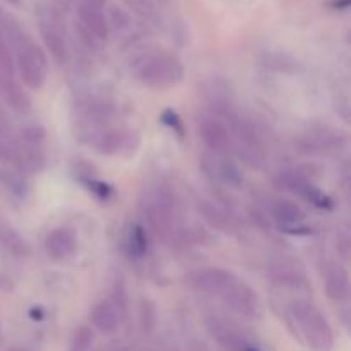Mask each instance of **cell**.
Here are the masks:
<instances>
[{"mask_svg":"<svg viewBox=\"0 0 351 351\" xmlns=\"http://www.w3.org/2000/svg\"><path fill=\"white\" fill-rule=\"evenodd\" d=\"M290 317L300 328L305 343L314 351H332L335 348V331L311 300H295L290 304Z\"/></svg>","mask_w":351,"mask_h":351,"instance_id":"cell-1","label":"cell"},{"mask_svg":"<svg viewBox=\"0 0 351 351\" xmlns=\"http://www.w3.org/2000/svg\"><path fill=\"white\" fill-rule=\"evenodd\" d=\"M0 95L3 96L7 105L17 113L31 112V96L23 88L19 81L14 77V74L0 72Z\"/></svg>","mask_w":351,"mask_h":351,"instance_id":"cell-16","label":"cell"},{"mask_svg":"<svg viewBox=\"0 0 351 351\" xmlns=\"http://www.w3.org/2000/svg\"><path fill=\"white\" fill-rule=\"evenodd\" d=\"M158 326V307L151 298H143L139 302V328L141 332L151 336Z\"/></svg>","mask_w":351,"mask_h":351,"instance_id":"cell-23","label":"cell"},{"mask_svg":"<svg viewBox=\"0 0 351 351\" xmlns=\"http://www.w3.org/2000/svg\"><path fill=\"white\" fill-rule=\"evenodd\" d=\"M77 16H79V24H81L84 29H88L96 40L98 41L108 40L110 31L112 29H110L105 9H98V7L77 3Z\"/></svg>","mask_w":351,"mask_h":351,"instance_id":"cell-17","label":"cell"},{"mask_svg":"<svg viewBox=\"0 0 351 351\" xmlns=\"http://www.w3.org/2000/svg\"><path fill=\"white\" fill-rule=\"evenodd\" d=\"M136 136L137 134L132 132V130L106 129L95 141V151L101 154V156H115V154H120L125 149H129L130 146H137V143H132Z\"/></svg>","mask_w":351,"mask_h":351,"instance_id":"cell-15","label":"cell"},{"mask_svg":"<svg viewBox=\"0 0 351 351\" xmlns=\"http://www.w3.org/2000/svg\"><path fill=\"white\" fill-rule=\"evenodd\" d=\"M199 95L206 99L208 106L218 105V103L232 101L233 89L230 81L215 75V77H208L206 81H202V84H199Z\"/></svg>","mask_w":351,"mask_h":351,"instance_id":"cell-21","label":"cell"},{"mask_svg":"<svg viewBox=\"0 0 351 351\" xmlns=\"http://www.w3.org/2000/svg\"><path fill=\"white\" fill-rule=\"evenodd\" d=\"M141 82L146 88L156 89V91H167L180 84L185 75L184 64L180 58L171 53H158L147 58L141 65L139 72Z\"/></svg>","mask_w":351,"mask_h":351,"instance_id":"cell-2","label":"cell"},{"mask_svg":"<svg viewBox=\"0 0 351 351\" xmlns=\"http://www.w3.org/2000/svg\"><path fill=\"white\" fill-rule=\"evenodd\" d=\"M81 184L84 185V187L88 189L89 192H93V194H95L96 197H98L99 201H103V202L110 201V197H112V195H113V187H112V185H108V184H105V182L98 180V178H96V177L86 178V180H82Z\"/></svg>","mask_w":351,"mask_h":351,"instance_id":"cell-29","label":"cell"},{"mask_svg":"<svg viewBox=\"0 0 351 351\" xmlns=\"http://www.w3.org/2000/svg\"><path fill=\"white\" fill-rule=\"evenodd\" d=\"M12 53L14 65H16V71L24 88L31 89V91H40L43 88L48 72L47 53L33 40L17 47L16 50H12Z\"/></svg>","mask_w":351,"mask_h":351,"instance_id":"cell-3","label":"cell"},{"mask_svg":"<svg viewBox=\"0 0 351 351\" xmlns=\"http://www.w3.org/2000/svg\"><path fill=\"white\" fill-rule=\"evenodd\" d=\"M95 341V335L89 326H79L71 338V351H89Z\"/></svg>","mask_w":351,"mask_h":351,"instance_id":"cell-27","label":"cell"},{"mask_svg":"<svg viewBox=\"0 0 351 351\" xmlns=\"http://www.w3.org/2000/svg\"><path fill=\"white\" fill-rule=\"evenodd\" d=\"M237 281V276L226 267L209 266L197 269L191 276V285L195 290L209 295H221Z\"/></svg>","mask_w":351,"mask_h":351,"instance_id":"cell-11","label":"cell"},{"mask_svg":"<svg viewBox=\"0 0 351 351\" xmlns=\"http://www.w3.org/2000/svg\"><path fill=\"white\" fill-rule=\"evenodd\" d=\"M267 276H269L271 283L278 288L311 290V283H308L304 266L290 257H281V259L271 263L267 267Z\"/></svg>","mask_w":351,"mask_h":351,"instance_id":"cell-7","label":"cell"},{"mask_svg":"<svg viewBox=\"0 0 351 351\" xmlns=\"http://www.w3.org/2000/svg\"><path fill=\"white\" fill-rule=\"evenodd\" d=\"M0 242L16 257H26L29 254V247H27L26 240L21 239L19 233L10 228H0Z\"/></svg>","mask_w":351,"mask_h":351,"instance_id":"cell-24","label":"cell"},{"mask_svg":"<svg viewBox=\"0 0 351 351\" xmlns=\"http://www.w3.org/2000/svg\"><path fill=\"white\" fill-rule=\"evenodd\" d=\"M280 230L283 233H288V235L293 237H308L314 233V228L312 226H305L302 223H295V225H280Z\"/></svg>","mask_w":351,"mask_h":351,"instance_id":"cell-34","label":"cell"},{"mask_svg":"<svg viewBox=\"0 0 351 351\" xmlns=\"http://www.w3.org/2000/svg\"><path fill=\"white\" fill-rule=\"evenodd\" d=\"M269 215L276 219L280 225H295L304 223L307 213L300 204L290 201V199H273L269 202Z\"/></svg>","mask_w":351,"mask_h":351,"instance_id":"cell-20","label":"cell"},{"mask_svg":"<svg viewBox=\"0 0 351 351\" xmlns=\"http://www.w3.org/2000/svg\"><path fill=\"white\" fill-rule=\"evenodd\" d=\"M261 62L266 69L273 72H280V74H297L300 71V64H298L297 58L281 50L264 51Z\"/></svg>","mask_w":351,"mask_h":351,"instance_id":"cell-22","label":"cell"},{"mask_svg":"<svg viewBox=\"0 0 351 351\" xmlns=\"http://www.w3.org/2000/svg\"><path fill=\"white\" fill-rule=\"evenodd\" d=\"M197 213L202 218V221L209 226V228L216 230V232L230 233L235 230L233 219L230 218L228 213L225 209L219 208L218 204L211 201H199L197 202Z\"/></svg>","mask_w":351,"mask_h":351,"instance_id":"cell-19","label":"cell"},{"mask_svg":"<svg viewBox=\"0 0 351 351\" xmlns=\"http://www.w3.org/2000/svg\"><path fill=\"white\" fill-rule=\"evenodd\" d=\"M175 215L177 211L170 192H156V195L146 204L147 228L151 235L161 242L170 240L175 230Z\"/></svg>","mask_w":351,"mask_h":351,"instance_id":"cell-4","label":"cell"},{"mask_svg":"<svg viewBox=\"0 0 351 351\" xmlns=\"http://www.w3.org/2000/svg\"><path fill=\"white\" fill-rule=\"evenodd\" d=\"M3 136V125H2V120H0V137H2ZM2 139H3V137H2Z\"/></svg>","mask_w":351,"mask_h":351,"instance_id":"cell-39","label":"cell"},{"mask_svg":"<svg viewBox=\"0 0 351 351\" xmlns=\"http://www.w3.org/2000/svg\"><path fill=\"white\" fill-rule=\"evenodd\" d=\"M129 250L136 257H144L147 252V230L143 225H136L130 232Z\"/></svg>","mask_w":351,"mask_h":351,"instance_id":"cell-26","label":"cell"},{"mask_svg":"<svg viewBox=\"0 0 351 351\" xmlns=\"http://www.w3.org/2000/svg\"><path fill=\"white\" fill-rule=\"evenodd\" d=\"M319 175H321V167L308 161V163H302L278 171L273 177V185L281 192L300 195V192L308 184H312Z\"/></svg>","mask_w":351,"mask_h":351,"instance_id":"cell-10","label":"cell"},{"mask_svg":"<svg viewBox=\"0 0 351 351\" xmlns=\"http://www.w3.org/2000/svg\"><path fill=\"white\" fill-rule=\"evenodd\" d=\"M350 249H351L350 235L345 232L339 233V235L336 237V250H338V254L341 256V259L345 261L350 259Z\"/></svg>","mask_w":351,"mask_h":351,"instance_id":"cell-35","label":"cell"},{"mask_svg":"<svg viewBox=\"0 0 351 351\" xmlns=\"http://www.w3.org/2000/svg\"><path fill=\"white\" fill-rule=\"evenodd\" d=\"M326 295L335 304H345L350 298V274L341 263H331L324 273Z\"/></svg>","mask_w":351,"mask_h":351,"instance_id":"cell-13","label":"cell"},{"mask_svg":"<svg viewBox=\"0 0 351 351\" xmlns=\"http://www.w3.org/2000/svg\"><path fill=\"white\" fill-rule=\"evenodd\" d=\"M0 161L12 165L14 168H17V163H19V149H17V146L9 144L2 137H0Z\"/></svg>","mask_w":351,"mask_h":351,"instance_id":"cell-32","label":"cell"},{"mask_svg":"<svg viewBox=\"0 0 351 351\" xmlns=\"http://www.w3.org/2000/svg\"><path fill=\"white\" fill-rule=\"evenodd\" d=\"M93 328L103 335H113L120 328V314L112 304V300H99L89 312Z\"/></svg>","mask_w":351,"mask_h":351,"instance_id":"cell-18","label":"cell"},{"mask_svg":"<svg viewBox=\"0 0 351 351\" xmlns=\"http://www.w3.org/2000/svg\"><path fill=\"white\" fill-rule=\"evenodd\" d=\"M199 139L206 146L209 153L232 154L233 153V137L230 134L225 122L216 119L215 115H202L197 120Z\"/></svg>","mask_w":351,"mask_h":351,"instance_id":"cell-8","label":"cell"},{"mask_svg":"<svg viewBox=\"0 0 351 351\" xmlns=\"http://www.w3.org/2000/svg\"><path fill=\"white\" fill-rule=\"evenodd\" d=\"M350 2L351 0H332L331 5L335 7V9H348Z\"/></svg>","mask_w":351,"mask_h":351,"instance_id":"cell-37","label":"cell"},{"mask_svg":"<svg viewBox=\"0 0 351 351\" xmlns=\"http://www.w3.org/2000/svg\"><path fill=\"white\" fill-rule=\"evenodd\" d=\"M201 168L208 177L228 185V187H240L243 184L242 168L230 154L206 153L201 158Z\"/></svg>","mask_w":351,"mask_h":351,"instance_id":"cell-9","label":"cell"},{"mask_svg":"<svg viewBox=\"0 0 351 351\" xmlns=\"http://www.w3.org/2000/svg\"><path fill=\"white\" fill-rule=\"evenodd\" d=\"M5 351H31V350L23 348V346H10V348H7Z\"/></svg>","mask_w":351,"mask_h":351,"instance_id":"cell-38","label":"cell"},{"mask_svg":"<svg viewBox=\"0 0 351 351\" xmlns=\"http://www.w3.org/2000/svg\"><path fill=\"white\" fill-rule=\"evenodd\" d=\"M40 33L43 38V43L50 57L53 58L55 64L65 65L69 60V47L60 26L55 23V19L48 17L47 21H41Z\"/></svg>","mask_w":351,"mask_h":351,"instance_id":"cell-14","label":"cell"},{"mask_svg":"<svg viewBox=\"0 0 351 351\" xmlns=\"http://www.w3.org/2000/svg\"><path fill=\"white\" fill-rule=\"evenodd\" d=\"M45 129L40 125H26L21 129V139L24 141L26 146L40 147V144L45 141Z\"/></svg>","mask_w":351,"mask_h":351,"instance_id":"cell-30","label":"cell"},{"mask_svg":"<svg viewBox=\"0 0 351 351\" xmlns=\"http://www.w3.org/2000/svg\"><path fill=\"white\" fill-rule=\"evenodd\" d=\"M223 304L240 317L247 321H261L264 317V304L257 291H254L249 285L235 283L221 293Z\"/></svg>","mask_w":351,"mask_h":351,"instance_id":"cell-5","label":"cell"},{"mask_svg":"<svg viewBox=\"0 0 351 351\" xmlns=\"http://www.w3.org/2000/svg\"><path fill=\"white\" fill-rule=\"evenodd\" d=\"M0 345H2V326H0Z\"/></svg>","mask_w":351,"mask_h":351,"instance_id":"cell-40","label":"cell"},{"mask_svg":"<svg viewBox=\"0 0 351 351\" xmlns=\"http://www.w3.org/2000/svg\"><path fill=\"white\" fill-rule=\"evenodd\" d=\"M79 3H84V5L98 7V9H105L106 0H79Z\"/></svg>","mask_w":351,"mask_h":351,"instance_id":"cell-36","label":"cell"},{"mask_svg":"<svg viewBox=\"0 0 351 351\" xmlns=\"http://www.w3.org/2000/svg\"><path fill=\"white\" fill-rule=\"evenodd\" d=\"M160 119H161V122H163L165 125L168 127V129L173 130V134H177L178 137L184 136V132H185V130H184V122H182L180 117H178V113L175 112V110L167 108L163 113H161Z\"/></svg>","mask_w":351,"mask_h":351,"instance_id":"cell-31","label":"cell"},{"mask_svg":"<svg viewBox=\"0 0 351 351\" xmlns=\"http://www.w3.org/2000/svg\"><path fill=\"white\" fill-rule=\"evenodd\" d=\"M300 197L305 199L308 204H312L314 208H317V209L331 211V209L335 208V202H332V199L329 197L324 191H321V189H319L314 182H312V184H308L307 187L300 192Z\"/></svg>","mask_w":351,"mask_h":351,"instance_id":"cell-25","label":"cell"},{"mask_svg":"<svg viewBox=\"0 0 351 351\" xmlns=\"http://www.w3.org/2000/svg\"><path fill=\"white\" fill-rule=\"evenodd\" d=\"M112 304L115 305V308L119 311L120 317L122 315L127 314V304H129V300H127V293H125V288L122 287V283L115 285V288H113V298H112Z\"/></svg>","mask_w":351,"mask_h":351,"instance_id":"cell-33","label":"cell"},{"mask_svg":"<svg viewBox=\"0 0 351 351\" xmlns=\"http://www.w3.org/2000/svg\"><path fill=\"white\" fill-rule=\"evenodd\" d=\"M77 250V237L71 228L58 226L51 230L45 239V252L50 259L64 261L72 257Z\"/></svg>","mask_w":351,"mask_h":351,"instance_id":"cell-12","label":"cell"},{"mask_svg":"<svg viewBox=\"0 0 351 351\" xmlns=\"http://www.w3.org/2000/svg\"><path fill=\"white\" fill-rule=\"evenodd\" d=\"M106 19H108L110 29L115 31H123L130 26V16L127 14V10H123L122 7H110V12L106 14Z\"/></svg>","mask_w":351,"mask_h":351,"instance_id":"cell-28","label":"cell"},{"mask_svg":"<svg viewBox=\"0 0 351 351\" xmlns=\"http://www.w3.org/2000/svg\"><path fill=\"white\" fill-rule=\"evenodd\" d=\"M300 144L305 147L304 151L307 154H324L346 147L348 134L328 123H312Z\"/></svg>","mask_w":351,"mask_h":351,"instance_id":"cell-6","label":"cell"}]
</instances>
